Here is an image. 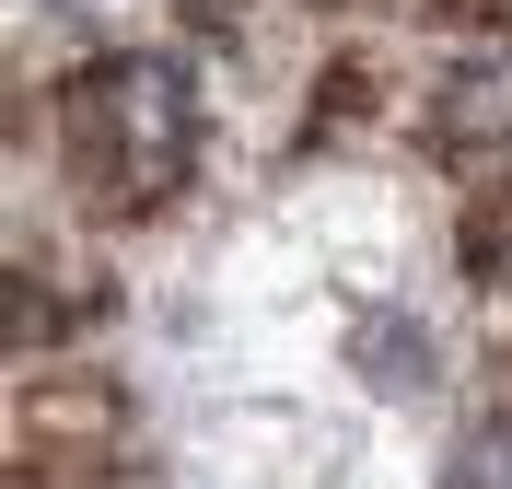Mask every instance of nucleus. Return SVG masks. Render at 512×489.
<instances>
[{
  "mask_svg": "<svg viewBox=\"0 0 512 489\" xmlns=\"http://www.w3.org/2000/svg\"><path fill=\"white\" fill-rule=\"evenodd\" d=\"M59 129H70V163L94 175V198L163 210L198 163V82L152 47H128V59H94L59 94Z\"/></svg>",
  "mask_w": 512,
  "mask_h": 489,
  "instance_id": "f257e3e1",
  "label": "nucleus"
},
{
  "mask_svg": "<svg viewBox=\"0 0 512 489\" xmlns=\"http://www.w3.org/2000/svg\"><path fill=\"white\" fill-rule=\"evenodd\" d=\"M431 140H443V152H501V140H512V47H489V59H466L443 82Z\"/></svg>",
  "mask_w": 512,
  "mask_h": 489,
  "instance_id": "f03ea898",
  "label": "nucleus"
},
{
  "mask_svg": "<svg viewBox=\"0 0 512 489\" xmlns=\"http://www.w3.org/2000/svg\"><path fill=\"white\" fill-rule=\"evenodd\" d=\"M454 489H512V420H478L466 455H454Z\"/></svg>",
  "mask_w": 512,
  "mask_h": 489,
  "instance_id": "7ed1b4c3",
  "label": "nucleus"
},
{
  "mask_svg": "<svg viewBox=\"0 0 512 489\" xmlns=\"http://www.w3.org/2000/svg\"><path fill=\"white\" fill-rule=\"evenodd\" d=\"M431 12H454V24H489V35H512V0H431Z\"/></svg>",
  "mask_w": 512,
  "mask_h": 489,
  "instance_id": "20e7f679",
  "label": "nucleus"
}]
</instances>
